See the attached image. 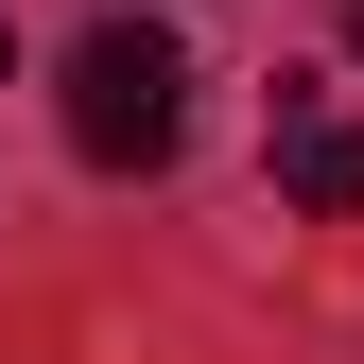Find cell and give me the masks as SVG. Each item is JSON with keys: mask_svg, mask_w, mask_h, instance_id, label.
<instances>
[{"mask_svg": "<svg viewBox=\"0 0 364 364\" xmlns=\"http://www.w3.org/2000/svg\"><path fill=\"white\" fill-rule=\"evenodd\" d=\"M173 122H191V53H173L156 18H87V53H70V139H87V173H156Z\"/></svg>", "mask_w": 364, "mask_h": 364, "instance_id": "obj_1", "label": "cell"}, {"mask_svg": "<svg viewBox=\"0 0 364 364\" xmlns=\"http://www.w3.org/2000/svg\"><path fill=\"white\" fill-rule=\"evenodd\" d=\"M278 191L312 225H364V122L347 105H278Z\"/></svg>", "mask_w": 364, "mask_h": 364, "instance_id": "obj_2", "label": "cell"}, {"mask_svg": "<svg viewBox=\"0 0 364 364\" xmlns=\"http://www.w3.org/2000/svg\"><path fill=\"white\" fill-rule=\"evenodd\" d=\"M0 87H18V18H0Z\"/></svg>", "mask_w": 364, "mask_h": 364, "instance_id": "obj_3", "label": "cell"}, {"mask_svg": "<svg viewBox=\"0 0 364 364\" xmlns=\"http://www.w3.org/2000/svg\"><path fill=\"white\" fill-rule=\"evenodd\" d=\"M347 35H364V0H347Z\"/></svg>", "mask_w": 364, "mask_h": 364, "instance_id": "obj_4", "label": "cell"}]
</instances>
